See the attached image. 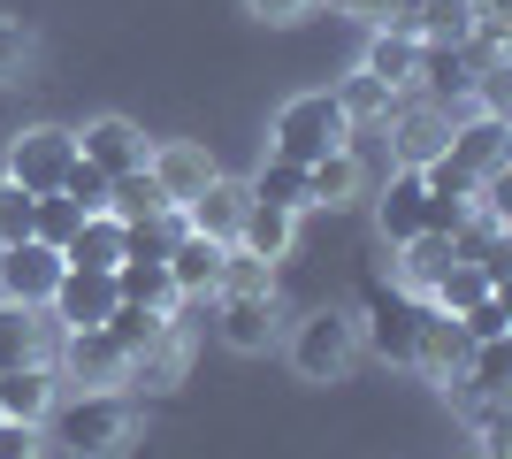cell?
Segmentation results:
<instances>
[{
	"label": "cell",
	"mask_w": 512,
	"mask_h": 459,
	"mask_svg": "<svg viewBox=\"0 0 512 459\" xmlns=\"http://www.w3.org/2000/svg\"><path fill=\"white\" fill-rule=\"evenodd\" d=\"M54 444L69 459H123L138 444V398L130 391H77V398H54V414H46Z\"/></svg>",
	"instance_id": "cell-1"
},
{
	"label": "cell",
	"mask_w": 512,
	"mask_h": 459,
	"mask_svg": "<svg viewBox=\"0 0 512 459\" xmlns=\"http://www.w3.org/2000/svg\"><path fill=\"white\" fill-rule=\"evenodd\" d=\"M276 146L268 153H283V161H321V153H337V146H352V115L337 108V92L321 85V92H291V100H283L276 108Z\"/></svg>",
	"instance_id": "cell-2"
},
{
	"label": "cell",
	"mask_w": 512,
	"mask_h": 459,
	"mask_svg": "<svg viewBox=\"0 0 512 459\" xmlns=\"http://www.w3.org/2000/svg\"><path fill=\"white\" fill-rule=\"evenodd\" d=\"M360 360V322L344 306H314L306 322H291V368L299 383H344Z\"/></svg>",
	"instance_id": "cell-3"
},
{
	"label": "cell",
	"mask_w": 512,
	"mask_h": 459,
	"mask_svg": "<svg viewBox=\"0 0 512 459\" xmlns=\"http://www.w3.org/2000/svg\"><path fill=\"white\" fill-rule=\"evenodd\" d=\"M421 314H428L421 291L367 276V322H360V345H375L383 360H398V368H406V360H413V337H421Z\"/></svg>",
	"instance_id": "cell-4"
},
{
	"label": "cell",
	"mask_w": 512,
	"mask_h": 459,
	"mask_svg": "<svg viewBox=\"0 0 512 459\" xmlns=\"http://www.w3.org/2000/svg\"><path fill=\"white\" fill-rule=\"evenodd\" d=\"M69 161H77V131H62V123H31V131L8 138V169H0V176L23 184L31 199H46V192H62Z\"/></svg>",
	"instance_id": "cell-5"
},
{
	"label": "cell",
	"mask_w": 512,
	"mask_h": 459,
	"mask_svg": "<svg viewBox=\"0 0 512 459\" xmlns=\"http://www.w3.org/2000/svg\"><path fill=\"white\" fill-rule=\"evenodd\" d=\"M383 131H390V161H398V169H428V161L451 146V108H436V100H406V108L383 115Z\"/></svg>",
	"instance_id": "cell-6"
},
{
	"label": "cell",
	"mask_w": 512,
	"mask_h": 459,
	"mask_svg": "<svg viewBox=\"0 0 512 459\" xmlns=\"http://www.w3.org/2000/svg\"><path fill=\"white\" fill-rule=\"evenodd\" d=\"M62 253L39 238H16V245H0V299L8 306H46L54 299V284H62Z\"/></svg>",
	"instance_id": "cell-7"
},
{
	"label": "cell",
	"mask_w": 512,
	"mask_h": 459,
	"mask_svg": "<svg viewBox=\"0 0 512 459\" xmlns=\"http://www.w3.org/2000/svg\"><path fill=\"white\" fill-rule=\"evenodd\" d=\"M115 314V268H62V284L46 299L54 329H100Z\"/></svg>",
	"instance_id": "cell-8"
},
{
	"label": "cell",
	"mask_w": 512,
	"mask_h": 459,
	"mask_svg": "<svg viewBox=\"0 0 512 459\" xmlns=\"http://www.w3.org/2000/svg\"><path fill=\"white\" fill-rule=\"evenodd\" d=\"M222 345L230 352H268L283 337V299L276 291H222Z\"/></svg>",
	"instance_id": "cell-9"
},
{
	"label": "cell",
	"mask_w": 512,
	"mask_h": 459,
	"mask_svg": "<svg viewBox=\"0 0 512 459\" xmlns=\"http://www.w3.org/2000/svg\"><path fill=\"white\" fill-rule=\"evenodd\" d=\"M54 360H62L69 383H85V391H107V383H123L130 352L107 337V329H62V345H54Z\"/></svg>",
	"instance_id": "cell-10"
},
{
	"label": "cell",
	"mask_w": 512,
	"mask_h": 459,
	"mask_svg": "<svg viewBox=\"0 0 512 459\" xmlns=\"http://www.w3.org/2000/svg\"><path fill=\"white\" fill-rule=\"evenodd\" d=\"M375 230H383V245H406V238H421V230H436V207H428L421 169H390L383 199H375Z\"/></svg>",
	"instance_id": "cell-11"
},
{
	"label": "cell",
	"mask_w": 512,
	"mask_h": 459,
	"mask_svg": "<svg viewBox=\"0 0 512 459\" xmlns=\"http://www.w3.org/2000/svg\"><path fill=\"white\" fill-rule=\"evenodd\" d=\"M467 329L451 322V314H436V306H428L421 314V337H413V360L406 368H421L428 383H436V391H451V383H459V375H467Z\"/></svg>",
	"instance_id": "cell-12"
},
{
	"label": "cell",
	"mask_w": 512,
	"mask_h": 459,
	"mask_svg": "<svg viewBox=\"0 0 512 459\" xmlns=\"http://www.w3.org/2000/svg\"><path fill=\"white\" fill-rule=\"evenodd\" d=\"M245 184H230V176H207V184H199L192 199H184V207H176V215H184V230H192V238H214V245H237V222H245Z\"/></svg>",
	"instance_id": "cell-13"
},
{
	"label": "cell",
	"mask_w": 512,
	"mask_h": 459,
	"mask_svg": "<svg viewBox=\"0 0 512 459\" xmlns=\"http://www.w3.org/2000/svg\"><path fill=\"white\" fill-rule=\"evenodd\" d=\"M146 176L161 184L169 207H184V199H192L207 176H222V169H214V153L199 146V138H169V146H146Z\"/></svg>",
	"instance_id": "cell-14"
},
{
	"label": "cell",
	"mask_w": 512,
	"mask_h": 459,
	"mask_svg": "<svg viewBox=\"0 0 512 459\" xmlns=\"http://www.w3.org/2000/svg\"><path fill=\"white\" fill-rule=\"evenodd\" d=\"M451 161H459V169H474L482 176V184H490V176H505V153H512V138H505V115H451Z\"/></svg>",
	"instance_id": "cell-15"
},
{
	"label": "cell",
	"mask_w": 512,
	"mask_h": 459,
	"mask_svg": "<svg viewBox=\"0 0 512 459\" xmlns=\"http://www.w3.org/2000/svg\"><path fill=\"white\" fill-rule=\"evenodd\" d=\"M474 16H482L474 0H398V8H390V23L413 31L421 46H467Z\"/></svg>",
	"instance_id": "cell-16"
},
{
	"label": "cell",
	"mask_w": 512,
	"mask_h": 459,
	"mask_svg": "<svg viewBox=\"0 0 512 459\" xmlns=\"http://www.w3.org/2000/svg\"><path fill=\"white\" fill-rule=\"evenodd\" d=\"M77 161H92L100 176H123V169L146 161V131H138L130 115H100V123L77 131Z\"/></svg>",
	"instance_id": "cell-17"
},
{
	"label": "cell",
	"mask_w": 512,
	"mask_h": 459,
	"mask_svg": "<svg viewBox=\"0 0 512 459\" xmlns=\"http://www.w3.org/2000/svg\"><path fill=\"white\" fill-rule=\"evenodd\" d=\"M54 360H23V368H0V421H31V429H46V414H54Z\"/></svg>",
	"instance_id": "cell-18"
},
{
	"label": "cell",
	"mask_w": 512,
	"mask_h": 459,
	"mask_svg": "<svg viewBox=\"0 0 512 459\" xmlns=\"http://www.w3.org/2000/svg\"><path fill=\"white\" fill-rule=\"evenodd\" d=\"M360 69L375 77V85H390V92H413V85H421V39H413V31H398V23H375V39H367Z\"/></svg>",
	"instance_id": "cell-19"
},
{
	"label": "cell",
	"mask_w": 512,
	"mask_h": 459,
	"mask_svg": "<svg viewBox=\"0 0 512 459\" xmlns=\"http://www.w3.org/2000/svg\"><path fill=\"white\" fill-rule=\"evenodd\" d=\"M62 329L46 322V306H8L0 299V368H23V360H54Z\"/></svg>",
	"instance_id": "cell-20"
},
{
	"label": "cell",
	"mask_w": 512,
	"mask_h": 459,
	"mask_svg": "<svg viewBox=\"0 0 512 459\" xmlns=\"http://www.w3.org/2000/svg\"><path fill=\"white\" fill-rule=\"evenodd\" d=\"M222 253L230 245H214V238H184L169 245V284H176V299H214L222 291Z\"/></svg>",
	"instance_id": "cell-21"
},
{
	"label": "cell",
	"mask_w": 512,
	"mask_h": 459,
	"mask_svg": "<svg viewBox=\"0 0 512 459\" xmlns=\"http://www.w3.org/2000/svg\"><path fill=\"white\" fill-rule=\"evenodd\" d=\"M291 245H299V215H291V207H268V199H245V222H237V253H253V261L276 268Z\"/></svg>",
	"instance_id": "cell-22"
},
{
	"label": "cell",
	"mask_w": 512,
	"mask_h": 459,
	"mask_svg": "<svg viewBox=\"0 0 512 459\" xmlns=\"http://www.w3.org/2000/svg\"><path fill=\"white\" fill-rule=\"evenodd\" d=\"M184 360H192V337L184 329H161L153 345H138L130 352V368H123V383H138V391H169V383H184Z\"/></svg>",
	"instance_id": "cell-23"
},
{
	"label": "cell",
	"mask_w": 512,
	"mask_h": 459,
	"mask_svg": "<svg viewBox=\"0 0 512 459\" xmlns=\"http://www.w3.org/2000/svg\"><path fill=\"white\" fill-rule=\"evenodd\" d=\"M360 192H367V169H360V153H352V146L306 161V199H314V207H352Z\"/></svg>",
	"instance_id": "cell-24"
},
{
	"label": "cell",
	"mask_w": 512,
	"mask_h": 459,
	"mask_svg": "<svg viewBox=\"0 0 512 459\" xmlns=\"http://www.w3.org/2000/svg\"><path fill=\"white\" fill-rule=\"evenodd\" d=\"M115 299L123 306H153V314H176V284H169V261H115Z\"/></svg>",
	"instance_id": "cell-25"
},
{
	"label": "cell",
	"mask_w": 512,
	"mask_h": 459,
	"mask_svg": "<svg viewBox=\"0 0 512 459\" xmlns=\"http://www.w3.org/2000/svg\"><path fill=\"white\" fill-rule=\"evenodd\" d=\"M398 253V284L406 291H428L436 276H444L451 261H459V245L444 238V230H421V238H406V245H390Z\"/></svg>",
	"instance_id": "cell-26"
},
{
	"label": "cell",
	"mask_w": 512,
	"mask_h": 459,
	"mask_svg": "<svg viewBox=\"0 0 512 459\" xmlns=\"http://www.w3.org/2000/svg\"><path fill=\"white\" fill-rule=\"evenodd\" d=\"M62 261L69 268H115V261H123V222H115V215H85L77 230H69Z\"/></svg>",
	"instance_id": "cell-27"
},
{
	"label": "cell",
	"mask_w": 512,
	"mask_h": 459,
	"mask_svg": "<svg viewBox=\"0 0 512 459\" xmlns=\"http://www.w3.org/2000/svg\"><path fill=\"white\" fill-rule=\"evenodd\" d=\"M245 192L268 199V207H291V215H306V207H314V199H306V161H283V153H268V161H260Z\"/></svg>",
	"instance_id": "cell-28"
},
{
	"label": "cell",
	"mask_w": 512,
	"mask_h": 459,
	"mask_svg": "<svg viewBox=\"0 0 512 459\" xmlns=\"http://www.w3.org/2000/svg\"><path fill=\"white\" fill-rule=\"evenodd\" d=\"M482 291H497V284H490V268H482V261H467V253H459V261H451L444 276H436V284L421 291V299L436 306V314H467V306L482 299Z\"/></svg>",
	"instance_id": "cell-29"
},
{
	"label": "cell",
	"mask_w": 512,
	"mask_h": 459,
	"mask_svg": "<svg viewBox=\"0 0 512 459\" xmlns=\"http://www.w3.org/2000/svg\"><path fill=\"white\" fill-rule=\"evenodd\" d=\"M329 92H337V108L352 115V131H360V123H383V115L398 108V92H390V85H375L367 69H352V77H344V85H329Z\"/></svg>",
	"instance_id": "cell-30"
},
{
	"label": "cell",
	"mask_w": 512,
	"mask_h": 459,
	"mask_svg": "<svg viewBox=\"0 0 512 459\" xmlns=\"http://www.w3.org/2000/svg\"><path fill=\"white\" fill-rule=\"evenodd\" d=\"M451 322L467 329V345H497V337H512V299L505 291H482V299H474L467 314H451Z\"/></svg>",
	"instance_id": "cell-31"
},
{
	"label": "cell",
	"mask_w": 512,
	"mask_h": 459,
	"mask_svg": "<svg viewBox=\"0 0 512 459\" xmlns=\"http://www.w3.org/2000/svg\"><path fill=\"white\" fill-rule=\"evenodd\" d=\"M77 222H85V207H77V199L46 192L39 207H31V238H39V245H54V253H62V245H69V230H77Z\"/></svg>",
	"instance_id": "cell-32"
},
{
	"label": "cell",
	"mask_w": 512,
	"mask_h": 459,
	"mask_svg": "<svg viewBox=\"0 0 512 459\" xmlns=\"http://www.w3.org/2000/svg\"><path fill=\"white\" fill-rule=\"evenodd\" d=\"M222 291H276V268L230 245V253H222ZM222 291H214V299H222Z\"/></svg>",
	"instance_id": "cell-33"
},
{
	"label": "cell",
	"mask_w": 512,
	"mask_h": 459,
	"mask_svg": "<svg viewBox=\"0 0 512 459\" xmlns=\"http://www.w3.org/2000/svg\"><path fill=\"white\" fill-rule=\"evenodd\" d=\"M31 54H39V39H31L16 16H0V85H16L23 69H31Z\"/></svg>",
	"instance_id": "cell-34"
},
{
	"label": "cell",
	"mask_w": 512,
	"mask_h": 459,
	"mask_svg": "<svg viewBox=\"0 0 512 459\" xmlns=\"http://www.w3.org/2000/svg\"><path fill=\"white\" fill-rule=\"evenodd\" d=\"M62 199H77L85 215H107V176L92 169V161H69V176H62Z\"/></svg>",
	"instance_id": "cell-35"
},
{
	"label": "cell",
	"mask_w": 512,
	"mask_h": 459,
	"mask_svg": "<svg viewBox=\"0 0 512 459\" xmlns=\"http://www.w3.org/2000/svg\"><path fill=\"white\" fill-rule=\"evenodd\" d=\"M31 207H39V199L23 192V184H8V176H0V245L31 238Z\"/></svg>",
	"instance_id": "cell-36"
},
{
	"label": "cell",
	"mask_w": 512,
	"mask_h": 459,
	"mask_svg": "<svg viewBox=\"0 0 512 459\" xmlns=\"http://www.w3.org/2000/svg\"><path fill=\"white\" fill-rule=\"evenodd\" d=\"M46 452V429L31 421H0V459H39Z\"/></svg>",
	"instance_id": "cell-37"
},
{
	"label": "cell",
	"mask_w": 512,
	"mask_h": 459,
	"mask_svg": "<svg viewBox=\"0 0 512 459\" xmlns=\"http://www.w3.org/2000/svg\"><path fill=\"white\" fill-rule=\"evenodd\" d=\"M245 8H253L260 23H306L321 8V0H245Z\"/></svg>",
	"instance_id": "cell-38"
},
{
	"label": "cell",
	"mask_w": 512,
	"mask_h": 459,
	"mask_svg": "<svg viewBox=\"0 0 512 459\" xmlns=\"http://www.w3.org/2000/svg\"><path fill=\"white\" fill-rule=\"evenodd\" d=\"M344 16H367V23H390V8H398V0H337Z\"/></svg>",
	"instance_id": "cell-39"
}]
</instances>
